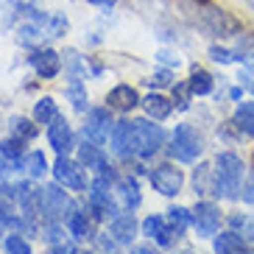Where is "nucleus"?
<instances>
[{
	"label": "nucleus",
	"instance_id": "obj_1",
	"mask_svg": "<svg viewBox=\"0 0 254 254\" xmlns=\"http://www.w3.org/2000/svg\"><path fill=\"white\" fill-rule=\"evenodd\" d=\"M179 8H182L187 23L193 25V28L204 31L207 37L226 39V37L240 34V28H243L238 17L229 14L226 8H221L212 0H179Z\"/></svg>",
	"mask_w": 254,
	"mask_h": 254
},
{
	"label": "nucleus",
	"instance_id": "obj_2",
	"mask_svg": "<svg viewBox=\"0 0 254 254\" xmlns=\"http://www.w3.org/2000/svg\"><path fill=\"white\" fill-rule=\"evenodd\" d=\"M243 187V159L232 151L215 157L212 165V193L218 198H238Z\"/></svg>",
	"mask_w": 254,
	"mask_h": 254
},
{
	"label": "nucleus",
	"instance_id": "obj_3",
	"mask_svg": "<svg viewBox=\"0 0 254 254\" xmlns=\"http://www.w3.org/2000/svg\"><path fill=\"white\" fill-rule=\"evenodd\" d=\"M204 151V140L190 123H179L171 134V157L179 162H195Z\"/></svg>",
	"mask_w": 254,
	"mask_h": 254
},
{
	"label": "nucleus",
	"instance_id": "obj_4",
	"mask_svg": "<svg viewBox=\"0 0 254 254\" xmlns=\"http://www.w3.org/2000/svg\"><path fill=\"white\" fill-rule=\"evenodd\" d=\"M37 207H39V215L45 221H59V218L67 215V209H73V201H70V195L56 182V185H48L42 190H37Z\"/></svg>",
	"mask_w": 254,
	"mask_h": 254
},
{
	"label": "nucleus",
	"instance_id": "obj_5",
	"mask_svg": "<svg viewBox=\"0 0 254 254\" xmlns=\"http://www.w3.org/2000/svg\"><path fill=\"white\" fill-rule=\"evenodd\" d=\"M165 142V131L151 120H134V154L137 157H154Z\"/></svg>",
	"mask_w": 254,
	"mask_h": 254
},
{
	"label": "nucleus",
	"instance_id": "obj_6",
	"mask_svg": "<svg viewBox=\"0 0 254 254\" xmlns=\"http://www.w3.org/2000/svg\"><path fill=\"white\" fill-rule=\"evenodd\" d=\"M90 209H92L95 218H115L118 215L120 204L115 201L112 187H109V182H106L104 176H98L90 187Z\"/></svg>",
	"mask_w": 254,
	"mask_h": 254
},
{
	"label": "nucleus",
	"instance_id": "obj_7",
	"mask_svg": "<svg viewBox=\"0 0 254 254\" xmlns=\"http://www.w3.org/2000/svg\"><path fill=\"white\" fill-rule=\"evenodd\" d=\"M53 179L59 182L64 190H75V193L87 190V173H84L81 162H73L64 154H59V159L53 165Z\"/></svg>",
	"mask_w": 254,
	"mask_h": 254
},
{
	"label": "nucleus",
	"instance_id": "obj_8",
	"mask_svg": "<svg viewBox=\"0 0 254 254\" xmlns=\"http://www.w3.org/2000/svg\"><path fill=\"white\" fill-rule=\"evenodd\" d=\"M112 128H115V120H112V115H109V109H104V106L90 109L87 123H84V137H87V140L104 145V142L112 137Z\"/></svg>",
	"mask_w": 254,
	"mask_h": 254
},
{
	"label": "nucleus",
	"instance_id": "obj_9",
	"mask_svg": "<svg viewBox=\"0 0 254 254\" xmlns=\"http://www.w3.org/2000/svg\"><path fill=\"white\" fill-rule=\"evenodd\" d=\"M151 185H154V190L162 193V195H176L182 190V185H185V173L171 162L157 165V168L151 171Z\"/></svg>",
	"mask_w": 254,
	"mask_h": 254
},
{
	"label": "nucleus",
	"instance_id": "obj_10",
	"mask_svg": "<svg viewBox=\"0 0 254 254\" xmlns=\"http://www.w3.org/2000/svg\"><path fill=\"white\" fill-rule=\"evenodd\" d=\"M221 226V209L212 201H198L193 209V229L198 238H212Z\"/></svg>",
	"mask_w": 254,
	"mask_h": 254
},
{
	"label": "nucleus",
	"instance_id": "obj_11",
	"mask_svg": "<svg viewBox=\"0 0 254 254\" xmlns=\"http://www.w3.org/2000/svg\"><path fill=\"white\" fill-rule=\"evenodd\" d=\"M78 159H81V165H87L90 171H95L98 176H109L112 179V168H109V159H106V154L101 151V145L98 142H84V145H78Z\"/></svg>",
	"mask_w": 254,
	"mask_h": 254
},
{
	"label": "nucleus",
	"instance_id": "obj_12",
	"mask_svg": "<svg viewBox=\"0 0 254 254\" xmlns=\"http://www.w3.org/2000/svg\"><path fill=\"white\" fill-rule=\"evenodd\" d=\"M31 67L39 78H56L62 70V56L51 48H42V51H34L31 53Z\"/></svg>",
	"mask_w": 254,
	"mask_h": 254
},
{
	"label": "nucleus",
	"instance_id": "obj_13",
	"mask_svg": "<svg viewBox=\"0 0 254 254\" xmlns=\"http://www.w3.org/2000/svg\"><path fill=\"white\" fill-rule=\"evenodd\" d=\"M142 235L151 238V240H157L159 246H171L173 238H179L176 229L168 224V218H162V215H148L145 218V221H142Z\"/></svg>",
	"mask_w": 254,
	"mask_h": 254
},
{
	"label": "nucleus",
	"instance_id": "obj_14",
	"mask_svg": "<svg viewBox=\"0 0 254 254\" xmlns=\"http://www.w3.org/2000/svg\"><path fill=\"white\" fill-rule=\"evenodd\" d=\"M48 142H51V148L56 151V154H67V151L75 145L73 128H70V123L64 118H56L51 123V128H48Z\"/></svg>",
	"mask_w": 254,
	"mask_h": 254
},
{
	"label": "nucleus",
	"instance_id": "obj_15",
	"mask_svg": "<svg viewBox=\"0 0 254 254\" xmlns=\"http://www.w3.org/2000/svg\"><path fill=\"white\" fill-rule=\"evenodd\" d=\"M112 151L118 157L134 154V120H120L112 128Z\"/></svg>",
	"mask_w": 254,
	"mask_h": 254
},
{
	"label": "nucleus",
	"instance_id": "obj_16",
	"mask_svg": "<svg viewBox=\"0 0 254 254\" xmlns=\"http://www.w3.org/2000/svg\"><path fill=\"white\" fill-rule=\"evenodd\" d=\"M106 104H109V109H115V112H131V109H134L137 104H142V101H140L134 87L118 84V87L106 95Z\"/></svg>",
	"mask_w": 254,
	"mask_h": 254
},
{
	"label": "nucleus",
	"instance_id": "obj_17",
	"mask_svg": "<svg viewBox=\"0 0 254 254\" xmlns=\"http://www.w3.org/2000/svg\"><path fill=\"white\" fill-rule=\"evenodd\" d=\"M109 232L118 243H126L131 246V240L137 238V221H134V212H123V215H115L112 224H109Z\"/></svg>",
	"mask_w": 254,
	"mask_h": 254
},
{
	"label": "nucleus",
	"instance_id": "obj_18",
	"mask_svg": "<svg viewBox=\"0 0 254 254\" xmlns=\"http://www.w3.org/2000/svg\"><path fill=\"white\" fill-rule=\"evenodd\" d=\"M212 249H215V254H252V246L240 238L238 232H224V235H215Z\"/></svg>",
	"mask_w": 254,
	"mask_h": 254
},
{
	"label": "nucleus",
	"instance_id": "obj_19",
	"mask_svg": "<svg viewBox=\"0 0 254 254\" xmlns=\"http://www.w3.org/2000/svg\"><path fill=\"white\" fill-rule=\"evenodd\" d=\"M115 193L120 195V207L123 209H134V207H140V201H142L140 187H137L134 179H118L115 182Z\"/></svg>",
	"mask_w": 254,
	"mask_h": 254
},
{
	"label": "nucleus",
	"instance_id": "obj_20",
	"mask_svg": "<svg viewBox=\"0 0 254 254\" xmlns=\"http://www.w3.org/2000/svg\"><path fill=\"white\" fill-rule=\"evenodd\" d=\"M142 109H145V115L154 120H165L168 115L173 112V101H168L165 95H159V92H151L148 98H142Z\"/></svg>",
	"mask_w": 254,
	"mask_h": 254
},
{
	"label": "nucleus",
	"instance_id": "obj_21",
	"mask_svg": "<svg viewBox=\"0 0 254 254\" xmlns=\"http://www.w3.org/2000/svg\"><path fill=\"white\" fill-rule=\"evenodd\" d=\"M229 226H232V232H238L240 238L254 249V215H249V212H232Z\"/></svg>",
	"mask_w": 254,
	"mask_h": 254
},
{
	"label": "nucleus",
	"instance_id": "obj_22",
	"mask_svg": "<svg viewBox=\"0 0 254 254\" xmlns=\"http://www.w3.org/2000/svg\"><path fill=\"white\" fill-rule=\"evenodd\" d=\"M232 123H235V126L243 131V134L254 137V104H238Z\"/></svg>",
	"mask_w": 254,
	"mask_h": 254
},
{
	"label": "nucleus",
	"instance_id": "obj_23",
	"mask_svg": "<svg viewBox=\"0 0 254 254\" xmlns=\"http://www.w3.org/2000/svg\"><path fill=\"white\" fill-rule=\"evenodd\" d=\"M187 84H190V92H193V95H209V92H212V75L204 67H193Z\"/></svg>",
	"mask_w": 254,
	"mask_h": 254
},
{
	"label": "nucleus",
	"instance_id": "obj_24",
	"mask_svg": "<svg viewBox=\"0 0 254 254\" xmlns=\"http://www.w3.org/2000/svg\"><path fill=\"white\" fill-rule=\"evenodd\" d=\"M56 118H59V112H56V101H53L51 95L39 98L37 104H34V120H37V123H48V126H51Z\"/></svg>",
	"mask_w": 254,
	"mask_h": 254
},
{
	"label": "nucleus",
	"instance_id": "obj_25",
	"mask_svg": "<svg viewBox=\"0 0 254 254\" xmlns=\"http://www.w3.org/2000/svg\"><path fill=\"white\" fill-rule=\"evenodd\" d=\"M23 168H25V173H28L31 179H42V176L48 173V159H45V154H42V151H31L28 157H25Z\"/></svg>",
	"mask_w": 254,
	"mask_h": 254
},
{
	"label": "nucleus",
	"instance_id": "obj_26",
	"mask_svg": "<svg viewBox=\"0 0 254 254\" xmlns=\"http://www.w3.org/2000/svg\"><path fill=\"white\" fill-rule=\"evenodd\" d=\"M168 224H171L173 229H176V235L182 238V232L193 224V212H190L187 207H171L168 209Z\"/></svg>",
	"mask_w": 254,
	"mask_h": 254
},
{
	"label": "nucleus",
	"instance_id": "obj_27",
	"mask_svg": "<svg viewBox=\"0 0 254 254\" xmlns=\"http://www.w3.org/2000/svg\"><path fill=\"white\" fill-rule=\"evenodd\" d=\"M67 229L73 238H90V218H87V212H70L67 215Z\"/></svg>",
	"mask_w": 254,
	"mask_h": 254
},
{
	"label": "nucleus",
	"instance_id": "obj_28",
	"mask_svg": "<svg viewBox=\"0 0 254 254\" xmlns=\"http://www.w3.org/2000/svg\"><path fill=\"white\" fill-rule=\"evenodd\" d=\"M0 154L8 159L11 168L20 165V157H23V140H20V137H8V140H3L0 142Z\"/></svg>",
	"mask_w": 254,
	"mask_h": 254
},
{
	"label": "nucleus",
	"instance_id": "obj_29",
	"mask_svg": "<svg viewBox=\"0 0 254 254\" xmlns=\"http://www.w3.org/2000/svg\"><path fill=\"white\" fill-rule=\"evenodd\" d=\"M11 134L20 137V140H34V137H37V120L11 118Z\"/></svg>",
	"mask_w": 254,
	"mask_h": 254
},
{
	"label": "nucleus",
	"instance_id": "obj_30",
	"mask_svg": "<svg viewBox=\"0 0 254 254\" xmlns=\"http://www.w3.org/2000/svg\"><path fill=\"white\" fill-rule=\"evenodd\" d=\"M195 193H212V165H198L193 176Z\"/></svg>",
	"mask_w": 254,
	"mask_h": 254
},
{
	"label": "nucleus",
	"instance_id": "obj_31",
	"mask_svg": "<svg viewBox=\"0 0 254 254\" xmlns=\"http://www.w3.org/2000/svg\"><path fill=\"white\" fill-rule=\"evenodd\" d=\"M67 98L73 101V106L78 109V112H84V109H87V90L81 87V81H70Z\"/></svg>",
	"mask_w": 254,
	"mask_h": 254
},
{
	"label": "nucleus",
	"instance_id": "obj_32",
	"mask_svg": "<svg viewBox=\"0 0 254 254\" xmlns=\"http://www.w3.org/2000/svg\"><path fill=\"white\" fill-rule=\"evenodd\" d=\"M6 252L8 254H31V246L23 235H8L6 238Z\"/></svg>",
	"mask_w": 254,
	"mask_h": 254
},
{
	"label": "nucleus",
	"instance_id": "obj_33",
	"mask_svg": "<svg viewBox=\"0 0 254 254\" xmlns=\"http://www.w3.org/2000/svg\"><path fill=\"white\" fill-rule=\"evenodd\" d=\"M145 84H148L151 90H162V87H171L173 84V75H171V70H157L151 78H145Z\"/></svg>",
	"mask_w": 254,
	"mask_h": 254
},
{
	"label": "nucleus",
	"instance_id": "obj_34",
	"mask_svg": "<svg viewBox=\"0 0 254 254\" xmlns=\"http://www.w3.org/2000/svg\"><path fill=\"white\" fill-rule=\"evenodd\" d=\"M48 34L51 37H62V34H67V20L62 14H51L48 17Z\"/></svg>",
	"mask_w": 254,
	"mask_h": 254
},
{
	"label": "nucleus",
	"instance_id": "obj_35",
	"mask_svg": "<svg viewBox=\"0 0 254 254\" xmlns=\"http://www.w3.org/2000/svg\"><path fill=\"white\" fill-rule=\"evenodd\" d=\"M190 84H173V98H176V106L179 109H187L190 106Z\"/></svg>",
	"mask_w": 254,
	"mask_h": 254
},
{
	"label": "nucleus",
	"instance_id": "obj_36",
	"mask_svg": "<svg viewBox=\"0 0 254 254\" xmlns=\"http://www.w3.org/2000/svg\"><path fill=\"white\" fill-rule=\"evenodd\" d=\"M209 59H212V62H218V64H229V62L235 59V53H232V51H226V48L212 45V48H209Z\"/></svg>",
	"mask_w": 254,
	"mask_h": 254
},
{
	"label": "nucleus",
	"instance_id": "obj_37",
	"mask_svg": "<svg viewBox=\"0 0 254 254\" xmlns=\"http://www.w3.org/2000/svg\"><path fill=\"white\" fill-rule=\"evenodd\" d=\"M157 59L162 62V64H171V67H179V56H173L171 51H159Z\"/></svg>",
	"mask_w": 254,
	"mask_h": 254
},
{
	"label": "nucleus",
	"instance_id": "obj_38",
	"mask_svg": "<svg viewBox=\"0 0 254 254\" xmlns=\"http://www.w3.org/2000/svg\"><path fill=\"white\" fill-rule=\"evenodd\" d=\"M243 198H246V204L254 207V171H252V176H249L246 187H243Z\"/></svg>",
	"mask_w": 254,
	"mask_h": 254
},
{
	"label": "nucleus",
	"instance_id": "obj_39",
	"mask_svg": "<svg viewBox=\"0 0 254 254\" xmlns=\"http://www.w3.org/2000/svg\"><path fill=\"white\" fill-rule=\"evenodd\" d=\"M131 254H159V252L154 246H134V249H131Z\"/></svg>",
	"mask_w": 254,
	"mask_h": 254
},
{
	"label": "nucleus",
	"instance_id": "obj_40",
	"mask_svg": "<svg viewBox=\"0 0 254 254\" xmlns=\"http://www.w3.org/2000/svg\"><path fill=\"white\" fill-rule=\"evenodd\" d=\"M87 3H92V6H101V8H112L118 0H87Z\"/></svg>",
	"mask_w": 254,
	"mask_h": 254
},
{
	"label": "nucleus",
	"instance_id": "obj_41",
	"mask_svg": "<svg viewBox=\"0 0 254 254\" xmlns=\"http://www.w3.org/2000/svg\"><path fill=\"white\" fill-rule=\"evenodd\" d=\"M6 229V221H3V215H0V232Z\"/></svg>",
	"mask_w": 254,
	"mask_h": 254
},
{
	"label": "nucleus",
	"instance_id": "obj_42",
	"mask_svg": "<svg viewBox=\"0 0 254 254\" xmlns=\"http://www.w3.org/2000/svg\"><path fill=\"white\" fill-rule=\"evenodd\" d=\"M243 3H246V6H252V8H254V0H243Z\"/></svg>",
	"mask_w": 254,
	"mask_h": 254
},
{
	"label": "nucleus",
	"instance_id": "obj_43",
	"mask_svg": "<svg viewBox=\"0 0 254 254\" xmlns=\"http://www.w3.org/2000/svg\"><path fill=\"white\" fill-rule=\"evenodd\" d=\"M179 254H193V252H179Z\"/></svg>",
	"mask_w": 254,
	"mask_h": 254
},
{
	"label": "nucleus",
	"instance_id": "obj_44",
	"mask_svg": "<svg viewBox=\"0 0 254 254\" xmlns=\"http://www.w3.org/2000/svg\"><path fill=\"white\" fill-rule=\"evenodd\" d=\"M81 254H92V252H81Z\"/></svg>",
	"mask_w": 254,
	"mask_h": 254
},
{
	"label": "nucleus",
	"instance_id": "obj_45",
	"mask_svg": "<svg viewBox=\"0 0 254 254\" xmlns=\"http://www.w3.org/2000/svg\"><path fill=\"white\" fill-rule=\"evenodd\" d=\"M252 56H254V51H252Z\"/></svg>",
	"mask_w": 254,
	"mask_h": 254
}]
</instances>
